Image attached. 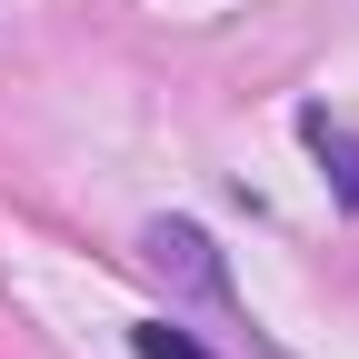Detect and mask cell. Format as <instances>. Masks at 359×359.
Instances as JSON below:
<instances>
[{
    "label": "cell",
    "mask_w": 359,
    "mask_h": 359,
    "mask_svg": "<svg viewBox=\"0 0 359 359\" xmlns=\"http://www.w3.org/2000/svg\"><path fill=\"white\" fill-rule=\"evenodd\" d=\"M140 259L160 269V280H180V290H200V299H230V269H219V250H210V230H200V219H150V240H140Z\"/></svg>",
    "instance_id": "1"
},
{
    "label": "cell",
    "mask_w": 359,
    "mask_h": 359,
    "mask_svg": "<svg viewBox=\"0 0 359 359\" xmlns=\"http://www.w3.org/2000/svg\"><path fill=\"white\" fill-rule=\"evenodd\" d=\"M299 140H309V160H320V180L339 190V210L359 219V130L330 120V110H299Z\"/></svg>",
    "instance_id": "2"
},
{
    "label": "cell",
    "mask_w": 359,
    "mask_h": 359,
    "mask_svg": "<svg viewBox=\"0 0 359 359\" xmlns=\"http://www.w3.org/2000/svg\"><path fill=\"white\" fill-rule=\"evenodd\" d=\"M130 349H140V359H210L180 320H140V330H130Z\"/></svg>",
    "instance_id": "3"
}]
</instances>
